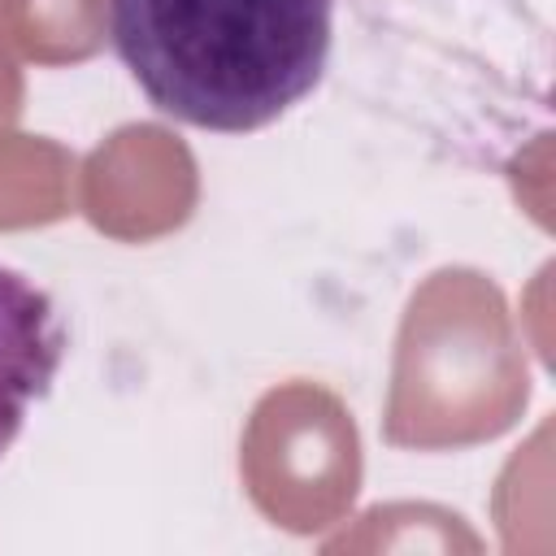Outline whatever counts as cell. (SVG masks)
Masks as SVG:
<instances>
[{"label":"cell","instance_id":"obj_1","mask_svg":"<svg viewBox=\"0 0 556 556\" xmlns=\"http://www.w3.org/2000/svg\"><path fill=\"white\" fill-rule=\"evenodd\" d=\"M109 30L161 113L243 135L317 87L334 0H109Z\"/></svg>","mask_w":556,"mask_h":556},{"label":"cell","instance_id":"obj_2","mask_svg":"<svg viewBox=\"0 0 556 556\" xmlns=\"http://www.w3.org/2000/svg\"><path fill=\"white\" fill-rule=\"evenodd\" d=\"M65 343L70 334L52 295L0 265V456L22 434L30 404L52 391Z\"/></svg>","mask_w":556,"mask_h":556}]
</instances>
